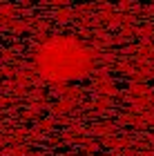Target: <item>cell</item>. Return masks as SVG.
Here are the masks:
<instances>
[{
    "label": "cell",
    "instance_id": "obj_1",
    "mask_svg": "<svg viewBox=\"0 0 154 156\" xmlns=\"http://www.w3.org/2000/svg\"><path fill=\"white\" fill-rule=\"evenodd\" d=\"M40 72L56 80L83 76L89 67V54L72 38H54L38 54Z\"/></svg>",
    "mask_w": 154,
    "mask_h": 156
}]
</instances>
